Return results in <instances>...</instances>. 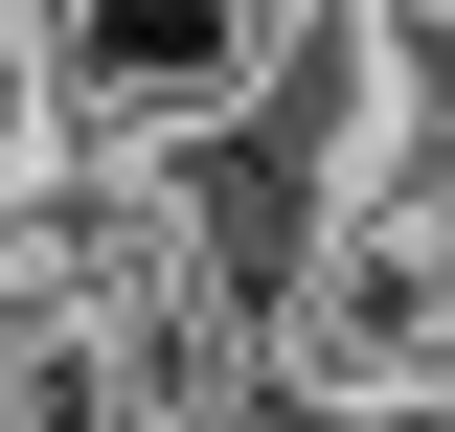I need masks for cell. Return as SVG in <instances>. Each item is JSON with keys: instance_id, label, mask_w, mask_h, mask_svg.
<instances>
[{"instance_id": "obj_1", "label": "cell", "mask_w": 455, "mask_h": 432, "mask_svg": "<svg viewBox=\"0 0 455 432\" xmlns=\"http://www.w3.org/2000/svg\"><path fill=\"white\" fill-rule=\"evenodd\" d=\"M341 0H0V46H23V114L46 137H114V160H205L251 114L296 92Z\"/></svg>"}, {"instance_id": "obj_2", "label": "cell", "mask_w": 455, "mask_h": 432, "mask_svg": "<svg viewBox=\"0 0 455 432\" xmlns=\"http://www.w3.org/2000/svg\"><path fill=\"white\" fill-rule=\"evenodd\" d=\"M0 432H23V341H0Z\"/></svg>"}]
</instances>
